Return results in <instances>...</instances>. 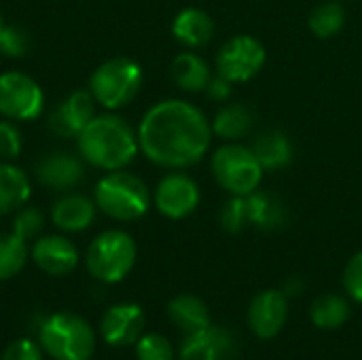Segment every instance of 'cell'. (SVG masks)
I'll return each instance as SVG.
<instances>
[{
  "instance_id": "cell-1",
  "label": "cell",
  "mask_w": 362,
  "mask_h": 360,
  "mask_svg": "<svg viewBox=\"0 0 362 360\" xmlns=\"http://www.w3.org/2000/svg\"><path fill=\"white\" fill-rule=\"evenodd\" d=\"M212 142V123L185 100H163L138 125L140 151L157 166L182 170L199 163Z\"/></svg>"
},
{
  "instance_id": "cell-2",
  "label": "cell",
  "mask_w": 362,
  "mask_h": 360,
  "mask_svg": "<svg viewBox=\"0 0 362 360\" xmlns=\"http://www.w3.org/2000/svg\"><path fill=\"white\" fill-rule=\"evenodd\" d=\"M76 144L85 161L106 172L123 170L140 151L138 132L117 115H95L78 134Z\"/></svg>"
},
{
  "instance_id": "cell-3",
  "label": "cell",
  "mask_w": 362,
  "mask_h": 360,
  "mask_svg": "<svg viewBox=\"0 0 362 360\" xmlns=\"http://www.w3.org/2000/svg\"><path fill=\"white\" fill-rule=\"evenodd\" d=\"M95 206L115 221H138L151 206V193L138 176L117 170L95 185Z\"/></svg>"
},
{
  "instance_id": "cell-4",
  "label": "cell",
  "mask_w": 362,
  "mask_h": 360,
  "mask_svg": "<svg viewBox=\"0 0 362 360\" xmlns=\"http://www.w3.org/2000/svg\"><path fill=\"white\" fill-rule=\"evenodd\" d=\"M40 346L55 360H89L95 350V333L81 316L57 312L42 323Z\"/></svg>"
},
{
  "instance_id": "cell-5",
  "label": "cell",
  "mask_w": 362,
  "mask_h": 360,
  "mask_svg": "<svg viewBox=\"0 0 362 360\" xmlns=\"http://www.w3.org/2000/svg\"><path fill=\"white\" fill-rule=\"evenodd\" d=\"M142 87V68L129 57H112L100 64L91 79L89 91L98 104L108 110L127 106Z\"/></svg>"
},
{
  "instance_id": "cell-6",
  "label": "cell",
  "mask_w": 362,
  "mask_h": 360,
  "mask_svg": "<svg viewBox=\"0 0 362 360\" xmlns=\"http://www.w3.org/2000/svg\"><path fill=\"white\" fill-rule=\"evenodd\" d=\"M136 255V242L129 233L121 229H108L89 244L87 269L95 280L115 284L132 272Z\"/></svg>"
},
{
  "instance_id": "cell-7",
  "label": "cell",
  "mask_w": 362,
  "mask_h": 360,
  "mask_svg": "<svg viewBox=\"0 0 362 360\" xmlns=\"http://www.w3.org/2000/svg\"><path fill=\"white\" fill-rule=\"evenodd\" d=\"M263 168L250 146L227 142L212 155V174L216 182L231 195L248 197L261 187Z\"/></svg>"
},
{
  "instance_id": "cell-8",
  "label": "cell",
  "mask_w": 362,
  "mask_h": 360,
  "mask_svg": "<svg viewBox=\"0 0 362 360\" xmlns=\"http://www.w3.org/2000/svg\"><path fill=\"white\" fill-rule=\"evenodd\" d=\"M265 59L267 53L261 40L248 34H238L218 49L216 74L231 83H246L263 70Z\"/></svg>"
},
{
  "instance_id": "cell-9",
  "label": "cell",
  "mask_w": 362,
  "mask_h": 360,
  "mask_svg": "<svg viewBox=\"0 0 362 360\" xmlns=\"http://www.w3.org/2000/svg\"><path fill=\"white\" fill-rule=\"evenodd\" d=\"M45 110L40 85L23 72L0 74V115L11 121H32Z\"/></svg>"
},
{
  "instance_id": "cell-10",
  "label": "cell",
  "mask_w": 362,
  "mask_h": 360,
  "mask_svg": "<svg viewBox=\"0 0 362 360\" xmlns=\"http://www.w3.org/2000/svg\"><path fill=\"white\" fill-rule=\"evenodd\" d=\"M155 206L157 210L172 221L187 219L199 206V187L197 182L182 172L165 174L155 189Z\"/></svg>"
},
{
  "instance_id": "cell-11",
  "label": "cell",
  "mask_w": 362,
  "mask_h": 360,
  "mask_svg": "<svg viewBox=\"0 0 362 360\" xmlns=\"http://www.w3.org/2000/svg\"><path fill=\"white\" fill-rule=\"evenodd\" d=\"M288 320V297L282 289H267L252 297L248 306V329L259 339H274Z\"/></svg>"
},
{
  "instance_id": "cell-12",
  "label": "cell",
  "mask_w": 362,
  "mask_h": 360,
  "mask_svg": "<svg viewBox=\"0 0 362 360\" xmlns=\"http://www.w3.org/2000/svg\"><path fill=\"white\" fill-rule=\"evenodd\" d=\"M238 339L229 329L210 325L208 329L185 335L180 360H235Z\"/></svg>"
},
{
  "instance_id": "cell-13",
  "label": "cell",
  "mask_w": 362,
  "mask_h": 360,
  "mask_svg": "<svg viewBox=\"0 0 362 360\" xmlns=\"http://www.w3.org/2000/svg\"><path fill=\"white\" fill-rule=\"evenodd\" d=\"M100 333L108 346H134L144 333V312L136 303H117L102 316Z\"/></svg>"
},
{
  "instance_id": "cell-14",
  "label": "cell",
  "mask_w": 362,
  "mask_h": 360,
  "mask_svg": "<svg viewBox=\"0 0 362 360\" xmlns=\"http://www.w3.org/2000/svg\"><path fill=\"white\" fill-rule=\"evenodd\" d=\"M95 100L91 91H74L49 115V127L62 138H78L85 125L95 117Z\"/></svg>"
},
{
  "instance_id": "cell-15",
  "label": "cell",
  "mask_w": 362,
  "mask_h": 360,
  "mask_svg": "<svg viewBox=\"0 0 362 360\" xmlns=\"http://www.w3.org/2000/svg\"><path fill=\"white\" fill-rule=\"evenodd\" d=\"M32 259L42 272L66 276L78 265V250L64 236H42L34 242Z\"/></svg>"
},
{
  "instance_id": "cell-16",
  "label": "cell",
  "mask_w": 362,
  "mask_h": 360,
  "mask_svg": "<svg viewBox=\"0 0 362 360\" xmlns=\"http://www.w3.org/2000/svg\"><path fill=\"white\" fill-rule=\"evenodd\" d=\"M85 176L83 161L72 155V153H51L42 157L36 166V178L45 185L51 187L53 191H68L74 189Z\"/></svg>"
},
{
  "instance_id": "cell-17",
  "label": "cell",
  "mask_w": 362,
  "mask_h": 360,
  "mask_svg": "<svg viewBox=\"0 0 362 360\" xmlns=\"http://www.w3.org/2000/svg\"><path fill=\"white\" fill-rule=\"evenodd\" d=\"M248 223L261 231H278L288 223V208L284 199L272 191L257 189L246 197Z\"/></svg>"
},
{
  "instance_id": "cell-18",
  "label": "cell",
  "mask_w": 362,
  "mask_h": 360,
  "mask_svg": "<svg viewBox=\"0 0 362 360\" xmlns=\"http://www.w3.org/2000/svg\"><path fill=\"white\" fill-rule=\"evenodd\" d=\"M172 34L180 45L189 49H202L214 36V21L204 8L187 6L174 17Z\"/></svg>"
},
{
  "instance_id": "cell-19",
  "label": "cell",
  "mask_w": 362,
  "mask_h": 360,
  "mask_svg": "<svg viewBox=\"0 0 362 360\" xmlns=\"http://www.w3.org/2000/svg\"><path fill=\"white\" fill-rule=\"evenodd\" d=\"M168 316H170L172 325L176 329H180L185 335L199 333L212 325L210 323V310H208L206 301L197 295H191V293L176 295L168 303Z\"/></svg>"
},
{
  "instance_id": "cell-20",
  "label": "cell",
  "mask_w": 362,
  "mask_h": 360,
  "mask_svg": "<svg viewBox=\"0 0 362 360\" xmlns=\"http://www.w3.org/2000/svg\"><path fill=\"white\" fill-rule=\"evenodd\" d=\"M265 172H278L293 161V142L282 129H265L250 144Z\"/></svg>"
},
{
  "instance_id": "cell-21",
  "label": "cell",
  "mask_w": 362,
  "mask_h": 360,
  "mask_svg": "<svg viewBox=\"0 0 362 360\" xmlns=\"http://www.w3.org/2000/svg\"><path fill=\"white\" fill-rule=\"evenodd\" d=\"M95 208H98L95 202H91L89 197L78 195V193H70V195L55 202V206L51 210V219H53L57 229L76 233V231L87 229L93 223Z\"/></svg>"
},
{
  "instance_id": "cell-22",
  "label": "cell",
  "mask_w": 362,
  "mask_h": 360,
  "mask_svg": "<svg viewBox=\"0 0 362 360\" xmlns=\"http://www.w3.org/2000/svg\"><path fill=\"white\" fill-rule=\"evenodd\" d=\"M30 195L32 187L28 174L8 161H0V216L23 208Z\"/></svg>"
},
{
  "instance_id": "cell-23",
  "label": "cell",
  "mask_w": 362,
  "mask_h": 360,
  "mask_svg": "<svg viewBox=\"0 0 362 360\" xmlns=\"http://www.w3.org/2000/svg\"><path fill=\"white\" fill-rule=\"evenodd\" d=\"M255 125V112L242 102H231L218 108L212 119V134L227 142H238L250 134Z\"/></svg>"
},
{
  "instance_id": "cell-24",
  "label": "cell",
  "mask_w": 362,
  "mask_h": 360,
  "mask_svg": "<svg viewBox=\"0 0 362 360\" xmlns=\"http://www.w3.org/2000/svg\"><path fill=\"white\" fill-rule=\"evenodd\" d=\"M172 79L182 91L199 93V91H206L212 74H210V66L206 64L202 55L193 51H185L176 55L172 62Z\"/></svg>"
},
{
  "instance_id": "cell-25",
  "label": "cell",
  "mask_w": 362,
  "mask_h": 360,
  "mask_svg": "<svg viewBox=\"0 0 362 360\" xmlns=\"http://www.w3.org/2000/svg\"><path fill=\"white\" fill-rule=\"evenodd\" d=\"M350 314H352L350 301L337 293H325L316 297L310 308V320L314 323V327L322 331L341 329L350 320Z\"/></svg>"
},
{
  "instance_id": "cell-26",
  "label": "cell",
  "mask_w": 362,
  "mask_h": 360,
  "mask_svg": "<svg viewBox=\"0 0 362 360\" xmlns=\"http://www.w3.org/2000/svg\"><path fill=\"white\" fill-rule=\"evenodd\" d=\"M310 30L318 36V38H333L335 34H339L346 25V8L341 2L331 0V2H322L318 4L312 13H310V21H308Z\"/></svg>"
},
{
  "instance_id": "cell-27",
  "label": "cell",
  "mask_w": 362,
  "mask_h": 360,
  "mask_svg": "<svg viewBox=\"0 0 362 360\" xmlns=\"http://www.w3.org/2000/svg\"><path fill=\"white\" fill-rule=\"evenodd\" d=\"M28 242L15 233H0V280L17 276L28 261Z\"/></svg>"
},
{
  "instance_id": "cell-28",
  "label": "cell",
  "mask_w": 362,
  "mask_h": 360,
  "mask_svg": "<svg viewBox=\"0 0 362 360\" xmlns=\"http://www.w3.org/2000/svg\"><path fill=\"white\" fill-rule=\"evenodd\" d=\"M218 223L227 233H240L244 231L248 223V210H246V197L231 195L218 212Z\"/></svg>"
},
{
  "instance_id": "cell-29",
  "label": "cell",
  "mask_w": 362,
  "mask_h": 360,
  "mask_svg": "<svg viewBox=\"0 0 362 360\" xmlns=\"http://www.w3.org/2000/svg\"><path fill=\"white\" fill-rule=\"evenodd\" d=\"M136 359L174 360V348L170 339L159 333H142V337L136 342Z\"/></svg>"
},
{
  "instance_id": "cell-30",
  "label": "cell",
  "mask_w": 362,
  "mask_h": 360,
  "mask_svg": "<svg viewBox=\"0 0 362 360\" xmlns=\"http://www.w3.org/2000/svg\"><path fill=\"white\" fill-rule=\"evenodd\" d=\"M42 227H45V216L38 208H19L15 219H13V231L11 233H15L23 242H30V240L38 238Z\"/></svg>"
},
{
  "instance_id": "cell-31",
  "label": "cell",
  "mask_w": 362,
  "mask_h": 360,
  "mask_svg": "<svg viewBox=\"0 0 362 360\" xmlns=\"http://www.w3.org/2000/svg\"><path fill=\"white\" fill-rule=\"evenodd\" d=\"M0 51L6 57H23L30 51V34L19 25H4L0 30Z\"/></svg>"
},
{
  "instance_id": "cell-32",
  "label": "cell",
  "mask_w": 362,
  "mask_h": 360,
  "mask_svg": "<svg viewBox=\"0 0 362 360\" xmlns=\"http://www.w3.org/2000/svg\"><path fill=\"white\" fill-rule=\"evenodd\" d=\"M21 153V132L11 119L0 121V159L11 161Z\"/></svg>"
},
{
  "instance_id": "cell-33",
  "label": "cell",
  "mask_w": 362,
  "mask_h": 360,
  "mask_svg": "<svg viewBox=\"0 0 362 360\" xmlns=\"http://www.w3.org/2000/svg\"><path fill=\"white\" fill-rule=\"evenodd\" d=\"M344 289L348 299L362 303V252H356L344 269Z\"/></svg>"
},
{
  "instance_id": "cell-34",
  "label": "cell",
  "mask_w": 362,
  "mask_h": 360,
  "mask_svg": "<svg viewBox=\"0 0 362 360\" xmlns=\"http://www.w3.org/2000/svg\"><path fill=\"white\" fill-rule=\"evenodd\" d=\"M0 360H42V352L34 342L17 339V342L8 344V348L2 352Z\"/></svg>"
},
{
  "instance_id": "cell-35",
  "label": "cell",
  "mask_w": 362,
  "mask_h": 360,
  "mask_svg": "<svg viewBox=\"0 0 362 360\" xmlns=\"http://www.w3.org/2000/svg\"><path fill=\"white\" fill-rule=\"evenodd\" d=\"M231 85H233L231 81H227L225 76L216 74V76L210 79V83L206 87V95L210 100H214V102H225L231 95Z\"/></svg>"
},
{
  "instance_id": "cell-36",
  "label": "cell",
  "mask_w": 362,
  "mask_h": 360,
  "mask_svg": "<svg viewBox=\"0 0 362 360\" xmlns=\"http://www.w3.org/2000/svg\"><path fill=\"white\" fill-rule=\"evenodd\" d=\"M301 291H303V282H301V278H288L286 280V284H284V289H282V293L291 299L293 295H301Z\"/></svg>"
},
{
  "instance_id": "cell-37",
  "label": "cell",
  "mask_w": 362,
  "mask_h": 360,
  "mask_svg": "<svg viewBox=\"0 0 362 360\" xmlns=\"http://www.w3.org/2000/svg\"><path fill=\"white\" fill-rule=\"evenodd\" d=\"M4 28V23H2V15H0V30Z\"/></svg>"
}]
</instances>
